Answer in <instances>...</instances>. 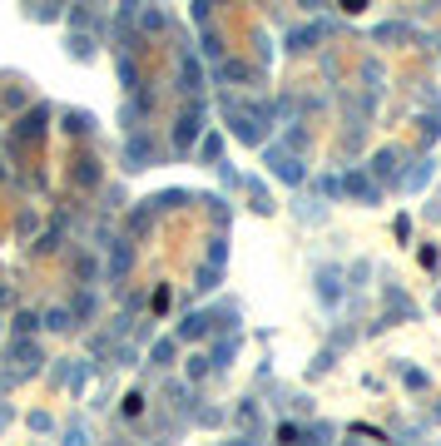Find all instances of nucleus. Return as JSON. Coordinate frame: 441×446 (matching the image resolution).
<instances>
[{
  "label": "nucleus",
  "instance_id": "1",
  "mask_svg": "<svg viewBox=\"0 0 441 446\" xmlns=\"http://www.w3.org/2000/svg\"><path fill=\"white\" fill-rule=\"evenodd\" d=\"M268 169L278 174L283 184H303V179H308L303 159H298V154H288V149H268Z\"/></svg>",
  "mask_w": 441,
  "mask_h": 446
},
{
  "label": "nucleus",
  "instance_id": "2",
  "mask_svg": "<svg viewBox=\"0 0 441 446\" xmlns=\"http://www.w3.org/2000/svg\"><path fill=\"white\" fill-rule=\"evenodd\" d=\"M198 129H203V104H189L184 115H179V129H174V149H179V154H189V149H194V139H198Z\"/></svg>",
  "mask_w": 441,
  "mask_h": 446
},
{
  "label": "nucleus",
  "instance_id": "3",
  "mask_svg": "<svg viewBox=\"0 0 441 446\" xmlns=\"http://www.w3.org/2000/svg\"><path fill=\"white\" fill-rule=\"evenodd\" d=\"M317 298H322L327 308L342 303V268H338V263H322V268H317Z\"/></svg>",
  "mask_w": 441,
  "mask_h": 446
},
{
  "label": "nucleus",
  "instance_id": "4",
  "mask_svg": "<svg viewBox=\"0 0 441 446\" xmlns=\"http://www.w3.org/2000/svg\"><path fill=\"white\" fill-rule=\"evenodd\" d=\"M372 174H377V179H387V184H397V189L407 184V179H402V154H397V149H377Z\"/></svg>",
  "mask_w": 441,
  "mask_h": 446
},
{
  "label": "nucleus",
  "instance_id": "5",
  "mask_svg": "<svg viewBox=\"0 0 441 446\" xmlns=\"http://www.w3.org/2000/svg\"><path fill=\"white\" fill-rule=\"evenodd\" d=\"M342 189L352 194V199H362V203H382V189L362 174V169H347V179H342Z\"/></svg>",
  "mask_w": 441,
  "mask_h": 446
},
{
  "label": "nucleus",
  "instance_id": "6",
  "mask_svg": "<svg viewBox=\"0 0 441 446\" xmlns=\"http://www.w3.org/2000/svg\"><path fill=\"white\" fill-rule=\"evenodd\" d=\"M179 89H184V94L203 89V70H198V60H194V55H184V60H179Z\"/></svg>",
  "mask_w": 441,
  "mask_h": 446
},
{
  "label": "nucleus",
  "instance_id": "7",
  "mask_svg": "<svg viewBox=\"0 0 441 446\" xmlns=\"http://www.w3.org/2000/svg\"><path fill=\"white\" fill-rule=\"evenodd\" d=\"M124 159H129V169H144V164L154 159V144H149L144 134H134V139H129V149H124Z\"/></svg>",
  "mask_w": 441,
  "mask_h": 446
},
{
  "label": "nucleus",
  "instance_id": "8",
  "mask_svg": "<svg viewBox=\"0 0 441 446\" xmlns=\"http://www.w3.org/2000/svg\"><path fill=\"white\" fill-rule=\"evenodd\" d=\"M208 327H213V317H208V312H189V317L179 322V338H203Z\"/></svg>",
  "mask_w": 441,
  "mask_h": 446
},
{
  "label": "nucleus",
  "instance_id": "9",
  "mask_svg": "<svg viewBox=\"0 0 441 446\" xmlns=\"http://www.w3.org/2000/svg\"><path fill=\"white\" fill-rule=\"evenodd\" d=\"M317 40V25H303V30H293V40H288V50H308Z\"/></svg>",
  "mask_w": 441,
  "mask_h": 446
},
{
  "label": "nucleus",
  "instance_id": "10",
  "mask_svg": "<svg viewBox=\"0 0 441 446\" xmlns=\"http://www.w3.org/2000/svg\"><path fill=\"white\" fill-rule=\"evenodd\" d=\"M402 382L412 387V392H426V372L421 367H402Z\"/></svg>",
  "mask_w": 441,
  "mask_h": 446
},
{
  "label": "nucleus",
  "instance_id": "11",
  "mask_svg": "<svg viewBox=\"0 0 441 446\" xmlns=\"http://www.w3.org/2000/svg\"><path fill=\"white\" fill-rule=\"evenodd\" d=\"M421 134H426V144L441 134V109H436V115H421Z\"/></svg>",
  "mask_w": 441,
  "mask_h": 446
},
{
  "label": "nucleus",
  "instance_id": "12",
  "mask_svg": "<svg viewBox=\"0 0 441 446\" xmlns=\"http://www.w3.org/2000/svg\"><path fill=\"white\" fill-rule=\"evenodd\" d=\"M174 362V343H154V367H169Z\"/></svg>",
  "mask_w": 441,
  "mask_h": 446
},
{
  "label": "nucleus",
  "instance_id": "13",
  "mask_svg": "<svg viewBox=\"0 0 441 446\" xmlns=\"http://www.w3.org/2000/svg\"><path fill=\"white\" fill-rule=\"evenodd\" d=\"M293 149H308V129H303V124L288 129V154H293Z\"/></svg>",
  "mask_w": 441,
  "mask_h": 446
},
{
  "label": "nucleus",
  "instance_id": "14",
  "mask_svg": "<svg viewBox=\"0 0 441 446\" xmlns=\"http://www.w3.org/2000/svg\"><path fill=\"white\" fill-rule=\"evenodd\" d=\"M426 174H431V164H417V169L407 174V189H421V184H426Z\"/></svg>",
  "mask_w": 441,
  "mask_h": 446
},
{
  "label": "nucleus",
  "instance_id": "15",
  "mask_svg": "<svg viewBox=\"0 0 441 446\" xmlns=\"http://www.w3.org/2000/svg\"><path fill=\"white\" fill-rule=\"evenodd\" d=\"M120 80H124V85H129V89H134V85H139V70H134V60H120Z\"/></svg>",
  "mask_w": 441,
  "mask_h": 446
},
{
  "label": "nucleus",
  "instance_id": "16",
  "mask_svg": "<svg viewBox=\"0 0 441 446\" xmlns=\"http://www.w3.org/2000/svg\"><path fill=\"white\" fill-rule=\"evenodd\" d=\"M208 288H218V268H203L198 273V293H208Z\"/></svg>",
  "mask_w": 441,
  "mask_h": 446
},
{
  "label": "nucleus",
  "instance_id": "17",
  "mask_svg": "<svg viewBox=\"0 0 441 446\" xmlns=\"http://www.w3.org/2000/svg\"><path fill=\"white\" fill-rule=\"evenodd\" d=\"M208 367H213V362H208V357H189V377H203V372H208Z\"/></svg>",
  "mask_w": 441,
  "mask_h": 446
},
{
  "label": "nucleus",
  "instance_id": "18",
  "mask_svg": "<svg viewBox=\"0 0 441 446\" xmlns=\"http://www.w3.org/2000/svg\"><path fill=\"white\" fill-rule=\"evenodd\" d=\"M139 20H144V30H164V15H154V10H144Z\"/></svg>",
  "mask_w": 441,
  "mask_h": 446
},
{
  "label": "nucleus",
  "instance_id": "19",
  "mask_svg": "<svg viewBox=\"0 0 441 446\" xmlns=\"http://www.w3.org/2000/svg\"><path fill=\"white\" fill-rule=\"evenodd\" d=\"M233 446H258V441H253V436H243V441H233Z\"/></svg>",
  "mask_w": 441,
  "mask_h": 446
},
{
  "label": "nucleus",
  "instance_id": "20",
  "mask_svg": "<svg viewBox=\"0 0 441 446\" xmlns=\"http://www.w3.org/2000/svg\"><path fill=\"white\" fill-rule=\"evenodd\" d=\"M436 417H441V407H436Z\"/></svg>",
  "mask_w": 441,
  "mask_h": 446
},
{
  "label": "nucleus",
  "instance_id": "21",
  "mask_svg": "<svg viewBox=\"0 0 441 446\" xmlns=\"http://www.w3.org/2000/svg\"><path fill=\"white\" fill-rule=\"evenodd\" d=\"M436 308H441V298H436Z\"/></svg>",
  "mask_w": 441,
  "mask_h": 446
}]
</instances>
